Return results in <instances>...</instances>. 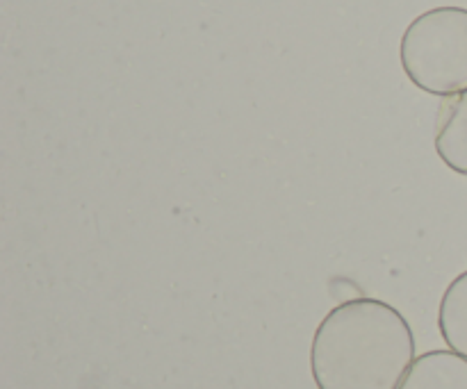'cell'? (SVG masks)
I'll return each mask as SVG.
<instances>
[{
	"instance_id": "1",
	"label": "cell",
	"mask_w": 467,
	"mask_h": 389,
	"mask_svg": "<svg viewBox=\"0 0 467 389\" xmlns=\"http://www.w3.org/2000/svg\"><path fill=\"white\" fill-rule=\"evenodd\" d=\"M413 363L409 322L377 299H354L333 308L310 344L317 389H400Z\"/></svg>"
},
{
	"instance_id": "3",
	"label": "cell",
	"mask_w": 467,
	"mask_h": 389,
	"mask_svg": "<svg viewBox=\"0 0 467 389\" xmlns=\"http://www.w3.org/2000/svg\"><path fill=\"white\" fill-rule=\"evenodd\" d=\"M400 389H467V360L454 351L420 355Z\"/></svg>"
},
{
	"instance_id": "2",
	"label": "cell",
	"mask_w": 467,
	"mask_h": 389,
	"mask_svg": "<svg viewBox=\"0 0 467 389\" xmlns=\"http://www.w3.org/2000/svg\"><path fill=\"white\" fill-rule=\"evenodd\" d=\"M401 67L415 87L451 98L467 91V9L420 14L401 36Z\"/></svg>"
},
{
	"instance_id": "5",
	"label": "cell",
	"mask_w": 467,
	"mask_h": 389,
	"mask_svg": "<svg viewBox=\"0 0 467 389\" xmlns=\"http://www.w3.org/2000/svg\"><path fill=\"white\" fill-rule=\"evenodd\" d=\"M438 328L450 351L467 360V271L456 276L442 294Z\"/></svg>"
},
{
	"instance_id": "4",
	"label": "cell",
	"mask_w": 467,
	"mask_h": 389,
	"mask_svg": "<svg viewBox=\"0 0 467 389\" xmlns=\"http://www.w3.org/2000/svg\"><path fill=\"white\" fill-rule=\"evenodd\" d=\"M436 150L451 171L467 176V91L451 96L441 109Z\"/></svg>"
}]
</instances>
